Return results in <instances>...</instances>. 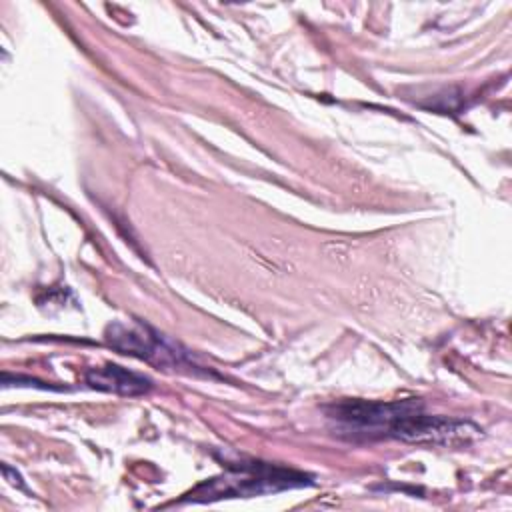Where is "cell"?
I'll return each instance as SVG.
<instances>
[{
  "label": "cell",
  "instance_id": "7a4b0ae2",
  "mask_svg": "<svg viewBox=\"0 0 512 512\" xmlns=\"http://www.w3.org/2000/svg\"><path fill=\"white\" fill-rule=\"evenodd\" d=\"M104 340L116 352L134 356L148 364L170 368V370H182L188 374L212 376V372H206V368L194 362L190 350H186L182 344L174 342L166 334L158 332L156 328L140 320H134L132 324H126V322L108 324L104 330Z\"/></svg>",
  "mask_w": 512,
  "mask_h": 512
},
{
  "label": "cell",
  "instance_id": "5b68a950",
  "mask_svg": "<svg viewBox=\"0 0 512 512\" xmlns=\"http://www.w3.org/2000/svg\"><path fill=\"white\" fill-rule=\"evenodd\" d=\"M4 472V478L12 484V486H16V488H24V482H22V476L18 474V472H14V476H10V472H6V470H2Z\"/></svg>",
  "mask_w": 512,
  "mask_h": 512
},
{
  "label": "cell",
  "instance_id": "6da1fadb",
  "mask_svg": "<svg viewBox=\"0 0 512 512\" xmlns=\"http://www.w3.org/2000/svg\"><path fill=\"white\" fill-rule=\"evenodd\" d=\"M310 484H314L312 474L250 458L240 462H226V472L200 482L188 494H184L182 500L214 502L222 498H252Z\"/></svg>",
  "mask_w": 512,
  "mask_h": 512
},
{
  "label": "cell",
  "instance_id": "277c9868",
  "mask_svg": "<svg viewBox=\"0 0 512 512\" xmlns=\"http://www.w3.org/2000/svg\"><path fill=\"white\" fill-rule=\"evenodd\" d=\"M84 380L94 390L118 396H142L152 390V380L148 376L110 362L88 368Z\"/></svg>",
  "mask_w": 512,
  "mask_h": 512
},
{
  "label": "cell",
  "instance_id": "3957f363",
  "mask_svg": "<svg viewBox=\"0 0 512 512\" xmlns=\"http://www.w3.org/2000/svg\"><path fill=\"white\" fill-rule=\"evenodd\" d=\"M416 400L398 402H368V400H340L328 404L326 418L334 424L338 436L348 440H380L390 438L392 424Z\"/></svg>",
  "mask_w": 512,
  "mask_h": 512
}]
</instances>
